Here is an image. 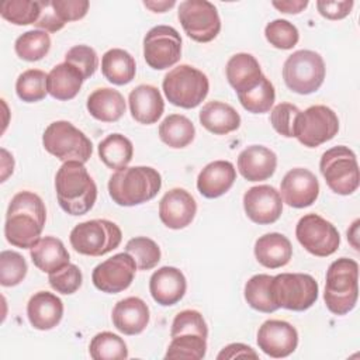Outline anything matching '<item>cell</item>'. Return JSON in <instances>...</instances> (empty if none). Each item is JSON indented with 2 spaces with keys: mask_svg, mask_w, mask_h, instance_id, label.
Wrapping results in <instances>:
<instances>
[{
  "mask_svg": "<svg viewBox=\"0 0 360 360\" xmlns=\"http://www.w3.org/2000/svg\"><path fill=\"white\" fill-rule=\"evenodd\" d=\"M46 221V208L32 191L17 193L7 208L4 236L15 248L31 249L41 238Z\"/></svg>",
  "mask_w": 360,
  "mask_h": 360,
  "instance_id": "cell-1",
  "label": "cell"
},
{
  "mask_svg": "<svg viewBox=\"0 0 360 360\" xmlns=\"http://www.w3.org/2000/svg\"><path fill=\"white\" fill-rule=\"evenodd\" d=\"M55 191L60 208L69 215L87 214L97 200V186L84 163L65 162L55 176Z\"/></svg>",
  "mask_w": 360,
  "mask_h": 360,
  "instance_id": "cell-2",
  "label": "cell"
},
{
  "mask_svg": "<svg viewBox=\"0 0 360 360\" xmlns=\"http://www.w3.org/2000/svg\"><path fill=\"white\" fill-rule=\"evenodd\" d=\"M160 173L150 166H132L115 170L108 180V194L121 207L143 204L159 193Z\"/></svg>",
  "mask_w": 360,
  "mask_h": 360,
  "instance_id": "cell-3",
  "label": "cell"
},
{
  "mask_svg": "<svg viewBox=\"0 0 360 360\" xmlns=\"http://www.w3.org/2000/svg\"><path fill=\"white\" fill-rule=\"evenodd\" d=\"M359 297V264L349 257L332 262L326 270L323 300L326 308L335 315L349 314Z\"/></svg>",
  "mask_w": 360,
  "mask_h": 360,
  "instance_id": "cell-4",
  "label": "cell"
},
{
  "mask_svg": "<svg viewBox=\"0 0 360 360\" xmlns=\"http://www.w3.org/2000/svg\"><path fill=\"white\" fill-rule=\"evenodd\" d=\"M166 98L170 104L181 108H195L210 90L205 73L190 65H179L169 70L162 83Z\"/></svg>",
  "mask_w": 360,
  "mask_h": 360,
  "instance_id": "cell-5",
  "label": "cell"
},
{
  "mask_svg": "<svg viewBox=\"0 0 360 360\" xmlns=\"http://www.w3.org/2000/svg\"><path fill=\"white\" fill-rule=\"evenodd\" d=\"M319 285L305 273H281L270 280V295L277 308L305 311L318 300Z\"/></svg>",
  "mask_w": 360,
  "mask_h": 360,
  "instance_id": "cell-6",
  "label": "cell"
},
{
  "mask_svg": "<svg viewBox=\"0 0 360 360\" xmlns=\"http://www.w3.org/2000/svg\"><path fill=\"white\" fill-rule=\"evenodd\" d=\"M42 145L48 153L63 163L70 160L86 163L93 153V143L84 132L63 120L53 121L45 128Z\"/></svg>",
  "mask_w": 360,
  "mask_h": 360,
  "instance_id": "cell-7",
  "label": "cell"
},
{
  "mask_svg": "<svg viewBox=\"0 0 360 360\" xmlns=\"http://www.w3.org/2000/svg\"><path fill=\"white\" fill-rule=\"evenodd\" d=\"M120 226L108 219H89L77 224L69 235L72 248L84 256H103L121 243Z\"/></svg>",
  "mask_w": 360,
  "mask_h": 360,
  "instance_id": "cell-8",
  "label": "cell"
},
{
  "mask_svg": "<svg viewBox=\"0 0 360 360\" xmlns=\"http://www.w3.org/2000/svg\"><path fill=\"white\" fill-rule=\"evenodd\" d=\"M325 62L322 56L309 49L292 52L283 65L285 86L298 94L315 93L325 80Z\"/></svg>",
  "mask_w": 360,
  "mask_h": 360,
  "instance_id": "cell-9",
  "label": "cell"
},
{
  "mask_svg": "<svg viewBox=\"0 0 360 360\" xmlns=\"http://www.w3.org/2000/svg\"><path fill=\"white\" fill-rule=\"evenodd\" d=\"M319 170L328 187L340 195L353 194L360 181L356 153L345 146L338 145L322 153Z\"/></svg>",
  "mask_w": 360,
  "mask_h": 360,
  "instance_id": "cell-10",
  "label": "cell"
},
{
  "mask_svg": "<svg viewBox=\"0 0 360 360\" xmlns=\"http://www.w3.org/2000/svg\"><path fill=\"white\" fill-rule=\"evenodd\" d=\"M339 131L336 112L322 104L311 105L295 118L294 138L307 148H316L330 141Z\"/></svg>",
  "mask_w": 360,
  "mask_h": 360,
  "instance_id": "cell-11",
  "label": "cell"
},
{
  "mask_svg": "<svg viewBox=\"0 0 360 360\" xmlns=\"http://www.w3.org/2000/svg\"><path fill=\"white\" fill-rule=\"evenodd\" d=\"M177 15L184 32L193 41L210 42L221 31L218 10L207 0H184L179 6Z\"/></svg>",
  "mask_w": 360,
  "mask_h": 360,
  "instance_id": "cell-12",
  "label": "cell"
},
{
  "mask_svg": "<svg viewBox=\"0 0 360 360\" xmlns=\"http://www.w3.org/2000/svg\"><path fill=\"white\" fill-rule=\"evenodd\" d=\"M300 245L314 256L326 257L333 255L340 245V235L335 225L318 214H307L295 226Z\"/></svg>",
  "mask_w": 360,
  "mask_h": 360,
  "instance_id": "cell-13",
  "label": "cell"
},
{
  "mask_svg": "<svg viewBox=\"0 0 360 360\" xmlns=\"http://www.w3.org/2000/svg\"><path fill=\"white\" fill-rule=\"evenodd\" d=\"M145 62L156 70L176 65L181 58V37L170 25H156L143 38Z\"/></svg>",
  "mask_w": 360,
  "mask_h": 360,
  "instance_id": "cell-14",
  "label": "cell"
},
{
  "mask_svg": "<svg viewBox=\"0 0 360 360\" xmlns=\"http://www.w3.org/2000/svg\"><path fill=\"white\" fill-rule=\"evenodd\" d=\"M135 271V260L129 253L122 252L98 263L91 273V280L97 290L107 294H117L131 285Z\"/></svg>",
  "mask_w": 360,
  "mask_h": 360,
  "instance_id": "cell-15",
  "label": "cell"
},
{
  "mask_svg": "<svg viewBox=\"0 0 360 360\" xmlns=\"http://www.w3.org/2000/svg\"><path fill=\"white\" fill-rule=\"evenodd\" d=\"M256 342L264 354L273 359H283L295 352L298 332L287 321L269 319L259 328Z\"/></svg>",
  "mask_w": 360,
  "mask_h": 360,
  "instance_id": "cell-16",
  "label": "cell"
},
{
  "mask_svg": "<svg viewBox=\"0 0 360 360\" xmlns=\"http://www.w3.org/2000/svg\"><path fill=\"white\" fill-rule=\"evenodd\" d=\"M243 208L252 222L259 225L274 224L283 212L280 191L267 184L250 187L243 194Z\"/></svg>",
  "mask_w": 360,
  "mask_h": 360,
  "instance_id": "cell-17",
  "label": "cell"
},
{
  "mask_svg": "<svg viewBox=\"0 0 360 360\" xmlns=\"http://www.w3.org/2000/svg\"><path fill=\"white\" fill-rule=\"evenodd\" d=\"M280 191V195L287 205L292 208H305L316 201L319 195V183L311 170L294 167L284 174Z\"/></svg>",
  "mask_w": 360,
  "mask_h": 360,
  "instance_id": "cell-18",
  "label": "cell"
},
{
  "mask_svg": "<svg viewBox=\"0 0 360 360\" xmlns=\"http://www.w3.org/2000/svg\"><path fill=\"white\" fill-rule=\"evenodd\" d=\"M197 212L194 197L184 188L169 190L159 202V218L170 229H183L188 226Z\"/></svg>",
  "mask_w": 360,
  "mask_h": 360,
  "instance_id": "cell-19",
  "label": "cell"
},
{
  "mask_svg": "<svg viewBox=\"0 0 360 360\" xmlns=\"http://www.w3.org/2000/svg\"><path fill=\"white\" fill-rule=\"evenodd\" d=\"M187 281L181 270L173 266H163L153 271L149 278L152 298L163 307L177 304L186 294Z\"/></svg>",
  "mask_w": 360,
  "mask_h": 360,
  "instance_id": "cell-20",
  "label": "cell"
},
{
  "mask_svg": "<svg viewBox=\"0 0 360 360\" xmlns=\"http://www.w3.org/2000/svg\"><path fill=\"white\" fill-rule=\"evenodd\" d=\"M277 167V155L263 146L250 145L238 156V170L248 181H263L270 179Z\"/></svg>",
  "mask_w": 360,
  "mask_h": 360,
  "instance_id": "cell-21",
  "label": "cell"
},
{
  "mask_svg": "<svg viewBox=\"0 0 360 360\" xmlns=\"http://www.w3.org/2000/svg\"><path fill=\"white\" fill-rule=\"evenodd\" d=\"M149 308L139 297L120 300L111 312V319L117 330L124 335H139L149 323Z\"/></svg>",
  "mask_w": 360,
  "mask_h": 360,
  "instance_id": "cell-22",
  "label": "cell"
},
{
  "mask_svg": "<svg viewBox=\"0 0 360 360\" xmlns=\"http://www.w3.org/2000/svg\"><path fill=\"white\" fill-rule=\"evenodd\" d=\"M27 316L32 328L51 330L62 321L63 302L49 291H38L27 304Z\"/></svg>",
  "mask_w": 360,
  "mask_h": 360,
  "instance_id": "cell-23",
  "label": "cell"
},
{
  "mask_svg": "<svg viewBox=\"0 0 360 360\" xmlns=\"http://www.w3.org/2000/svg\"><path fill=\"white\" fill-rule=\"evenodd\" d=\"M129 111L132 118L143 125L158 122L165 110V101L158 87L152 84H139L131 90Z\"/></svg>",
  "mask_w": 360,
  "mask_h": 360,
  "instance_id": "cell-24",
  "label": "cell"
},
{
  "mask_svg": "<svg viewBox=\"0 0 360 360\" xmlns=\"http://www.w3.org/2000/svg\"><path fill=\"white\" fill-rule=\"evenodd\" d=\"M236 170L228 160H214L208 163L197 177V188L205 198H218L233 186Z\"/></svg>",
  "mask_w": 360,
  "mask_h": 360,
  "instance_id": "cell-25",
  "label": "cell"
},
{
  "mask_svg": "<svg viewBox=\"0 0 360 360\" xmlns=\"http://www.w3.org/2000/svg\"><path fill=\"white\" fill-rule=\"evenodd\" d=\"M226 79L236 94L255 87L262 79L263 73L257 59L246 52L235 53L226 62Z\"/></svg>",
  "mask_w": 360,
  "mask_h": 360,
  "instance_id": "cell-26",
  "label": "cell"
},
{
  "mask_svg": "<svg viewBox=\"0 0 360 360\" xmlns=\"http://www.w3.org/2000/svg\"><path fill=\"white\" fill-rule=\"evenodd\" d=\"M255 257L263 267H283L288 264L292 257L291 242L278 232L264 233L255 243Z\"/></svg>",
  "mask_w": 360,
  "mask_h": 360,
  "instance_id": "cell-27",
  "label": "cell"
},
{
  "mask_svg": "<svg viewBox=\"0 0 360 360\" xmlns=\"http://www.w3.org/2000/svg\"><path fill=\"white\" fill-rule=\"evenodd\" d=\"M200 124L214 135H226L240 125L239 112L226 103L208 101L198 114Z\"/></svg>",
  "mask_w": 360,
  "mask_h": 360,
  "instance_id": "cell-28",
  "label": "cell"
},
{
  "mask_svg": "<svg viewBox=\"0 0 360 360\" xmlns=\"http://www.w3.org/2000/svg\"><path fill=\"white\" fill-rule=\"evenodd\" d=\"M90 115L101 122H115L125 112L124 96L111 87L96 89L86 103Z\"/></svg>",
  "mask_w": 360,
  "mask_h": 360,
  "instance_id": "cell-29",
  "label": "cell"
},
{
  "mask_svg": "<svg viewBox=\"0 0 360 360\" xmlns=\"http://www.w3.org/2000/svg\"><path fill=\"white\" fill-rule=\"evenodd\" d=\"M30 256L34 266H37L41 271L48 274L70 263V256L63 242L55 236L41 238L30 249Z\"/></svg>",
  "mask_w": 360,
  "mask_h": 360,
  "instance_id": "cell-30",
  "label": "cell"
},
{
  "mask_svg": "<svg viewBox=\"0 0 360 360\" xmlns=\"http://www.w3.org/2000/svg\"><path fill=\"white\" fill-rule=\"evenodd\" d=\"M83 82V76L73 65L62 62L53 66L48 73L46 89L53 98L68 101L77 96Z\"/></svg>",
  "mask_w": 360,
  "mask_h": 360,
  "instance_id": "cell-31",
  "label": "cell"
},
{
  "mask_svg": "<svg viewBox=\"0 0 360 360\" xmlns=\"http://www.w3.org/2000/svg\"><path fill=\"white\" fill-rule=\"evenodd\" d=\"M101 73L112 84H128L134 80L136 73L135 59L125 49H108L101 58Z\"/></svg>",
  "mask_w": 360,
  "mask_h": 360,
  "instance_id": "cell-32",
  "label": "cell"
},
{
  "mask_svg": "<svg viewBox=\"0 0 360 360\" xmlns=\"http://www.w3.org/2000/svg\"><path fill=\"white\" fill-rule=\"evenodd\" d=\"M100 160L112 170H120L128 166L134 156L132 142L122 134L107 135L97 146Z\"/></svg>",
  "mask_w": 360,
  "mask_h": 360,
  "instance_id": "cell-33",
  "label": "cell"
},
{
  "mask_svg": "<svg viewBox=\"0 0 360 360\" xmlns=\"http://www.w3.org/2000/svg\"><path fill=\"white\" fill-rule=\"evenodd\" d=\"M195 136V127L186 115L170 114L159 125L160 141L173 149L188 146Z\"/></svg>",
  "mask_w": 360,
  "mask_h": 360,
  "instance_id": "cell-34",
  "label": "cell"
},
{
  "mask_svg": "<svg viewBox=\"0 0 360 360\" xmlns=\"http://www.w3.org/2000/svg\"><path fill=\"white\" fill-rule=\"evenodd\" d=\"M51 49V37L44 30H30L21 34L14 42L18 58L27 62L41 60Z\"/></svg>",
  "mask_w": 360,
  "mask_h": 360,
  "instance_id": "cell-35",
  "label": "cell"
},
{
  "mask_svg": "<svg viewBox=\"0 0 360 360\" xmlns=\"http://www.w3.org/2000/svg\"><path fill=\"white\" fill-rule=\"evenodd\" d=\"M238 98H239V103L242 104V107L252 114L269 112L276 100L274 86L263 75L255 87H252L250 90H246L243 93H239Z\"/></svg>",
  "mask_w": 360,
  "mask_h": 360,
  "instance_id": "cell-36",
  "label": "cell"
},
{
  "mask_svg": "<svg viewBox=\"0 0 360 360\" xmlns=\"http://www.w3.org/2000/svg\"><path fill=\"white\" fill-rule=\"evenodd\" d=\"M273 276L269 274H255L252 276L243 290V295L249 307L259 312L270 314L278 308L274 305L270 295V280Z\"/></svg>",
  "mask_w": 360,
  "mask_h": 360,
  "instance_id": "cell-37",
  "label": "cell"
},
{
  "mask_svg": "<svg viewBox=\"0 0 360 360\" xmlns=\"http://www.w3.org/2000/svg\"><path fill=\"white\" fill-rule=\"evenodd\" d=\"M89 353L94 360H124L128 357V347L122 338L105 330L91 339Z\"/></svg>",
  "mask_w": 360,
  "mask_h": 360,
  "instance_id": "cell-38",
  "label": "cell"
},
{
  "mask_svg": "<svg viewBox=\"0 0 360 360\" xmlns=\"http://www.w3.org/2000/svg\"><path fill=\"white\" fill-rule=\"evenodd\" d=\"M207 353V338L195 333H184L172 338L165 359L201 360Z\"/></svg>",
  "mask_w": 360,
  "mask_h": 360,
  "instance_id": "cell-39",
  "label": "cell"
},
{
  "mask_svg": "<svg viewBox=\"0 0 360 360\" xmlns=\"http://www.w3.org/2000/svg\"><path fill=\"white\" fill-rule=\"evenodd\" d=\"M4 20L15 25L35 24L42 14V3L32 0H7L0 6Z\"/></svg>",
  "mask_w": 360,
  "mask_h": 360,
  "instance_id": "cell-40",
  "label": "cell"
},
{
  "mask_svg": "<svg viewBox=\"0 0 360 360\" xmlns=\"http://www.w3.org/2000/svg\"><path fill=\"white\" fill-rule=\"evenodd\" d=\"M48 75L41 69H28L15 80V93L25 103H37L45 98Z\"/></svg>",
  "mask_w": 360,
  "mask_h": 360,
  "instance_id": "cell-41",
  "label": "cell"
},
{
  "mask_svg": "<svg viewBox=\"0 0 360 360\" xmlns=\"http://www.w3.org/2000/svg\"><path fill=\"white\" fill-rule=\"evenodd\" d=\"M125 252L132 256L139 270H150L160 262L159 245L146 236H136L127 242Z\"/></svg>",
  "mask_w": 360,
  "mask_h": 360,
  "instance_id": "cell-42",
  "label": "cell"
},
{
  "mask_svg": "<svg viewBox=\"0 0 360 360\" xmlns=\"http://www.w3.org/2000/svg\"><path fill=\"white\" fill-rule=\"evenodd\" d=\"M25 259L14 250H3L0 253V284L3 287H14L27 276Z\"/></svg>",
  "mask_w": 360,
  "mask_h": 360,
  "instance_id": "cell-43",
  "label": "cell"
},
{
  "mask_svg": "<svg viewBox=\"0 0 360 360\" xmlns=\"http://www.w3.org/2000/svg\"><path fill=\"white\" fill-rule=\"evenodd\" d=\"M264 37L269 44L277 49H291L297 45L300 39V32L292 22L277 18L266 25Z\"/></svg>",
  "mask_w": 360,
  "mask_h": 360,
  "instance_id": "cell-44",
  "label": "cell"
},
{
  "mask_svg": "<svg viewBox=\"0 0 360 360\" xmlns=\"http://www.w3.org/2000/svg\"><path fill=\"white\" fill-rule=\"evenodd\" d=\"M184 333H195L202 338L208 336V328L201 312L195 309H184L174 316L172 322L170 338H176Z\"/></svg>",
  "mask_w": 360,
  "mask_h": 360,
  "instance_id": "cell-45",
  "label": "cell"
},
{
  "mask_svg": "<svg viewBox=\"0 0 360 360\" xmlns=\"http://www.w3.org/2000/svg\"><path fill=\"white\" fill-rule=\"evenodd\" d=\"M65 62L73 65L84 80L90 79L98 68V56L96 51L89 45L72 46L65 55Z\"/></svg>",
  "mask_w": 360,
  "mask_h": 360,
  "instance_id": "cell-46",
  "label": "cell"
},
{
  "mask_svg": "<svg viewBox=\"0 0 360 360\" xmlns=\"http://www.w3.org/2000/svg\"><path fill=\"white\" fill-rule=\"evenodd\" d=\"M48 281L55 291L69 295V294L76 292L80 288L83 276H82L80 269L76 264L69 263L65 267H62L53 273H49Z\"/></svg>",
  "mask_w": 360,
  "mask_h": 360,
  "instance_id": "cell-47",
  "label": "cell"
},
{
  "mask_svg": "<svg viewBox=\"0 0 360 360\" xmlns=\"http://www.w3.org/2000/svg\"><path fill=\"white\" fill-rule=\"evenodd\" d=\"M300 108L290 103L277 104L270 112V122L274 131L285 138H294V124Z\"/></svg>",
  "mask_w": 360,
  "mask_h": 360,
  "instance_id": "cell-48",
  "label": "cell"
},
{
  "mask_svg": "<svg viewBox=\"0 0 360 360\" xmlns=\"http://www.w3.org/2000/svg\"><path fill=\"white\" fill-rule=\"evenodd\" d=\"M51 6L62 24L82 20L89 11L87 0H53Z\"/></svg>",
  "mask_w": 360,
  "mask_h": 360,
  "instance_id": "cell-49",
  "label": "cell"
},
{
  "mask_svg": "<svg viewBox=\"0 0 360 360\" xmlns=\"http://www.w3.org/2000/svg\"><path fill=\"white\" fill-rule=\"evenodd\" d=\"M353 0H342V1H332V0H318L316 8L319 14L328 20H342L347 17L353 8Z\"/></svg>",
  "mask_w": 360,
  "mask_h": 360,
  "instance_id": "cell-50",
  "label": "cell"
},
{
  "mask_svg": "<svg viewBox=\"0 0 360 360\" xmlns=\"http://www.w3.org/2000/svg\"><path fill=\"white\" fill-rule=\"evenodd\" d=\"M41 3H42V14L34 25L39 30L46 31V32H56V31L62 30L65 27V24H62L58 20V17H56L52 6H51V1L41 0Z\"/></svg>",
  "mask_w": 360,
  "mask_h": 360,
  "instance_id": "cell-51",
  "label": "cell"
},
{
  "mask_svg": "<svg viewBox=\"0 0 360 360\" xmlns=\"http://www.w3.org/2000/svg\"><path fill=\"white\" fill-rule=\"evenodd\" d=\"M236 357H253L257 359V353L248 345L243 343H231L225 346L217 356L218 360L224 359H236Z\"/></svg>",
  "mask_w": 360,
  "mask_h": 360,
  "instance_id": "cell-52",
  "label": "cell"
},
{
  "mask_svg": "<svg viewBox=\"0 0 360 360\" xmlns=\"http://www.w3.org/2000/svg\"><path fill=\"white\" fill-rule=\"evenodd\" d=\"M271 4L281 13L298 14L308 6V1L307 0H285V1H273Z\"/></svg>",
  "mask_w": 360,
  "mask_h": 360,
  "instance_id": "cell-53",
  "label": "cell"
},
{
  "mask_svg": "<svg viewBox=\"0 0 360 360\" xmlns=\"http://www.w3.org/2000/svg\"><path fill=\"white\" fill-rule=\"evenodd\" d=\"M1 181H6V179L13 173L14 169V159L13 155H10L4 148H1Z\"/></svg>",
  "mask_w": 360,
  "mask_h": 360,
  "instance_id": "cell-54",
  "label": "cell"
},
{
  "mask_svg": "<svg viewBox=\"0 0 360 360\" xmlns=\"http://www.w3.org/2000/svg\"><path fill=\"white\" fill-rule=\"evenodd\" d=\"M176 3L173 0H162V1H143V6L152 10L153 13H165L167 8H172Z\"/></svg>",
  "mask_w": 360,
  "mask_h": 360,
  "instance_id": "cell-55",
  "label": "cell"
}]
</instances>
